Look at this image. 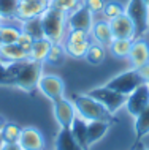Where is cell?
Masks as SVG:
<instances>
[{
	"mask_svg": "<svg viewBox=\"0 0 149 150\" xmlns=\"http://www.w3.org/2000/svg\"><path fill=\"white\" fill-rule=\"evenodd\" d=\"M71 101L75 104L76 114L79 117H83L86 122L103 120V122H108V123L118 122L114 114H111L103 104H100L95 98H92L89 93H76V95L71 96Z\"/></svg>",
	"mask_w": 149,
	"mask_h": 150,
	"instance_id": "obj_1",
	"label": "cell"
},
{
	"mask_svg": "<svg viewBox=\"0 0 149 150\" xmlns=\"http://www.w3.org/2000/svg\"><path fill=\"white\" fill-rule=\"evenodd\" d=\"M40 18H41L45 38H48L51 43H63L67 33V13L49 5Z\"/></svg>",
	"mask_w": 149,
	"mask_h": 150,
	"instance_id": "obj_2",
	"label": "cell"
},
{
	"mask_svg": "<svg viewBox=\"0 0 149 150\" xmlns=\"http://www.w3.org/2000/svg\"><path fill=\"white\" fill-rule=\"evenodd\" d=\"M43 76V63L35 60H22L19 62V70L14 78L13 87H18L24 92H34L38 86V81Z\"/></svg>",
	"mask_w": 149,
	"mask_h": 150,
	"instance_id": "obj_3",
	"label": "cell"
},
{
	"mask_svg": "<svg viewBox=\"0 0 149 150\" xmlns=\"http://www.w3.org/2000/svg\"><path fill=\"white\" fill-rule=\"evenodd\" d=\"M143 82H144V81H143L141 76H140L138 70L130 68V70L119 73L118 76H114L113 79H110L105 86L127 96V95H130L135 88H138Z\"/></svg>",
	"mask_w": 149,
	"mask_h": 150,
	"instance_id": "obj_4",
	"label": "cell"
},
{
	"mask_svg": "<svg viewBox=\"0 0 149 150\" xmlns=\"http://www.w3.org/2000/svg\"><path fill=\"white\" fill-rule=\"evenodd\" d=\"M89 95L92 98L97 100L100 104H103L111 114H116L118 111H120V109L125 106V101H127L125 95L113 90V88L106 87V86H100V87L92 88L89 92Z\"/></svg>",
	"mask_w": 149,
	"mask_h": 150,
	"instance_id": "obj_5",
	"label": "cell"
},
{
	"mask_svg": "<svg viewBox=\"0 0 149 150\" xmlns=\"http://www.w3.org/2000/svg\"><path fill=\"white\" fill-rule=\"evenodd\" d=\"M125 14L133 21L136 27V35H144L149 25V8L144 0H128L125 6Z\"/></svg>",
	"mask_w": 149,
	"mask_h": 150,
	"instance_id": "obj_6",
	"label": "cell"
},
{
	"mask_svg": "<svg viewBox=\"0 0 149 150\" xmlns=\"http://www.w3.org/2000/svg\"><path fill=\"white\" fill-rule=\"evenodd\" d=\"M94 22L95 14L86 6V3H83L75 11L67 14V30H84L91 33Z\"/></svg>",
	"mask_w": 149,
	"mask_h": 150,
	"instance_id": "obj_7",
	"label": "cell"
},
{
	"mask_svg": "<svg viewBox=\"0 0 149 150\" xmlns=\"http://www.w3.org/2000/svg\"><path fill=\"white\" fill-rule=\"evenodd\" d=\"M52 112H54V119L60 128H70L75 117L78 115L73 101L67 100L65 96H60V98L52 101Z\"/></svg>",
	"mask_w": 149,
	"mask_h": 150,
	"instance_id": "obj_8",
	"label": "cell"
},
{
	"mask_svg": "<svg viewBox=\"0 0 149 150\" xmlns=\"http://www.w3.org/2000/svg\"><path fill=\"white\" fill-rule=\"evenodd\" d=\"M148 106H149V84L143 82L130 95H127V101L124 108L127 109V112L132 117H136L141 114Z\"/></svg>",
	"mask_w": 149,
	"mask_h": 150,
	"instance_id": "obj_9",
	"label": "cell"
},
{
	"mask_svg": "<svg viewBox=\"0 0 149 150\" xmlns=\"http://www.w3.org/2000/svg\"><path fill=\"white\" fill-rule=\"evenodd\" d=\"M37 90L41 92L48 100L54 101V100L60 98V96H63V93H65V82L57 74H49V73L45 74L43 73V76L38 81Z\"/></svg>",
	"mask_w": 149,
	"mask_h": 150,
	"instance_id": "obj_10",
	"label": "cell"
},
{
	"mask_svg": "<svg viewBox=\"0 0 149 150\" xmlns=\"http://www.w3.org/2000/svg\"><path fill=\"white\" fill-rule=\"evenodd\" d=\"M49 6L48 0H19L16 21L22 22L32 18H40Z\"/></svg>",
	"mask_w": 149,
	"mask_h": 150,
	"instance_id": "obj_11",
	"label": "cell"
},
{
	"mask_svg": "<svg viewBox=\"0 0 149 150\" xmlns=\"http://www.w3.org/2000/svg\"><path fill=\"white\" fill-rule=\"evenodd\" d=\"M19 145L24 150H45L46 141L43 133L35 127H26L22 128L21 137H19Z\"/></svg>",
	"mask_w": 149,
	"mask_h": 150,
	"instance_id": "obj_12",
	"label": "cell"
},
{
	"mask_svg": "<svg viewBox=\"0 0 149 150\" xmlns=\"http://www.w3.org/2000/svg\"><path fill=\"white\" fill-rule=\"evenodd\" d=\"M110 24H111V32L114 38H125V40L136 38V27H135L133 21L125 13L110 21Z\"/></svg>",
	"mask_w": 149,
	"mask_h": 150,
	"instance_id": "obj_13",
	"label": "cell"
},
{
	"mask_svg": "<svg viewBox=\"0 0 149 150\" xmlns=\"http://www.w3.org/2000/svg\"><path fill=\"white\" fill-rule=\"evenodd\" d=\"M91 38H92V43L102 44L105 47L110 46L113 43V40H114L110 21H106V19H103V18L95 19L94 25H92V29H91Z\"/></svg>",
	"mask_w": 149,
	"mask_h": 150,
	"instance_id": "obj_14",
	"label": "cell"
},
{
	"mask_svg": "<svg viewBox=\"0 0 149 150\" xmlns=\"http://www.w3.org/2000/svg\"><path fill=\"white\" fill-rule=\"evenodd\" d=\"M128 62L135 70H138L140 67H143L146 62H149V44L143 38L133 40L130 54H128Z\"/></svg>",
	"mask_w": 149,
	"mask_h": 150,
	"instance_id": "obj_15",
	"label": "cell"
},
{
	"mask_svg": "<svg viewBox=\"0 0 149 150\" xmlns=\"http://www.w3.org/2000/svg\"><path fill=\"white\" fill-rule=\"evenodd\" d=\"M29 59V52L24 51L18 43L13 44H2L0 46V60L5 63H14V62H22Z\"/></svg>",
	"mask_w": 149,
	"mask_h": 150,
	"instance_id": "obj_16",
	"label": "cell"
},
{
	"mask_svg": "<svg viewBox=\"0 0 149 150\" xmlns=\"http://www.w3.org/2000/svg\"><path fill=\"white\" fill-rule=\"evenodd\" d=\"M70 131L73 134L75 141L78 142L84 150H89L91 144H89V137H87V122L83 119V117L76 115L73 123L70 125Z\"/></svg>",
	"mask_w": 149,
	"mask_h": 150,
	"instance_id": "obj_17",
	"label": "cell"
},
{
	"mask_svg": "<svg viewBox=\"0 0 149 150\" xmlns=\"http://www.w3.org/2000/svg\"><path fill=\"white\" fill-rule=\"evenodd\" d=\"M54 150H84V149L75 141L70 128H60L54 141Z\"/></svg>",
	"mask_w": 149,
	"mask_h": 150,
	"instance_id": "obj_18",
	"label": "cell"
},
{
	"mask_svg": "<svg viewBox=\"0 0 149 150\" xmlns=\"http://www.w3.org/2000/svg\"><path fill=\"white\" fill-rule=\"evenodd\" d=\"M108 122L103 120H89L87 122V137H89V144L94 145L95 142H98L100 139H103L106 136L108 129H110Z\"/></svg>",
	"mask_w": 149,
	"mask_h": 150,
	"instance_id": "obj_19",
	"label": "cell"
},
{
	"mask_svg": "<svg viewBox=\"0 0 149 150\" xmlns=\"http://www.w3.org/2000/svg\"><path fill=\"white\" fill-rule=\"evenodd\" d=\"M51 46H52V43L48 38H38V40H35L34 46H32V49L29 52V59L30 60H35V62L45 63L48 54H49Z\"/></svg>",
	"mask_w": 149,
	"mask_h": 150,
	"instance_id": "obj_20",
	"label": "cell"
},
{
	"mask_svg": "<svg viewBox=\"0 0 149 150\" xmlns=\"http://www.w3.org/2000/svg\"><path fill=\"white\" fill-rule=\"evenodd\" d=\"M133 40H125V38H114L113 43L108 46V51L113 54L116 59H128Z\"/></svg>",
	"mask_w": 149,
	"mask_h": 150,
	"instance_id": "obj_21",
	"label": "cell"
},
{
	"mask_svg": "<svg viewBox=\"0 0 149 150\" xmlns=\"http://www.w3.org/2000/svg\"><path fill=\"white\" fill-rule=\"evenodd\" d=\"M21 22L18 25L14 24H10V22H3L0 25V40H2L3 44H13V43H18V38L21 35Z\"/></svg>",
	"mask_w": 149,
	"mask_h": 150,
	"instance_id": "obj_22",
	"label": "cell"
},
{
	"mask_svg": "<svg viewBox=\"0 0 149 150\" xmlns=\"http://www.w3.org/2000/svg\"><path fill=\"white\" fill-rule=\"evenodd\" d=\"M135 139L136 142L143 139L144 136L149 134V106L144 109L140 115L135 117Z\"/></svg>",
	"mask_w": 149,
	"mask_h": 150,
	"instance_id": "obj_23",
	"label": "cell"
},
{
	"mask_svg": "<svg viewBox=\"0 0 149 150\" xmlns=\"http://www.w3.org/2000/svg\"><path fill=\"white\" fill-rule=\"evenodd\" d=\"M21 29H22V32H26V33L32 35L35 40L45 38L41 18H32V19H27V21H22V22H21Z\"/></svg>",
	"mask_w": 149,
	"mask_h": 150,
	"instance_id": "obj_24",
	"label": "cell"
},
{
	"mask_svg": "<svg viewBox=\"0 0 149 150\" xmlns=\"http://www.w3.org/2000/svg\"><path fill=\"white\" fill-rule=\"evenodd\" d=\"M92 41H83V43H70V41H63V49H65L67 55L73 59H84L87 54V49H89Z\"/></svg>",
	"mask_w": 149,
	"mask_h": 150,
	"instance_id": "obj_25",
	"label": "cell"
},
{
	"mask_svg": "<svg viewBox=\"0 0 149 150\" xmlns=\"http://www.w3.org/2000/svg\"><path fill=\"white\" fill-rule=\"evenodd\" d=\"M106 49L108 47L102 46V44H97V43H91L89 49H87V54H86V59L87 63L91 65H100L106 57Z\"/></svg>",
	"mask_w": 149,
	"mask_h": 150,
	"instance_id": "obj_26",
	"label": "cell"
},
{
	"mask_svg": "<svg viewBox=\"0 0 149 150\" xmlns=\"http://www.w3.org/2000/svg\"><path fill=\"white\" fill-rule=\"evenodd\" d=\"M65 57H67V52H65V49H63V44L62 43H52V46L49 49V54H48L45 63L59 67V65L63 63Z\"/></svg>",
	"mask_w": 149,
	"mask_h": 150,
	"instance_id": "obj_27",
	"label": "cell"
},
{
	"mask_svg": "<svg viewBox=\"0 0 149 150\" xmlns=\"http://www.w3.org/2000/svg\"><path fill=\"white\" fill-rule=\"evenodd\" d=\"M19 0H0V13H2L3 22L16 21Z\"/></svg>",
	"mask_w": 149,
	"mask_h": 150,
	"instance_id": "obj_28",
	"label": "cell"
},
{
	"mask_svg": "<svg viewBox=\"0 0 149 150\" xmlns=\"http://www.w3.org/2000/svg\"><path fill=\"white\" fill-rule=\"evenodd\" d=\"M125 13V6L122 5L120 2L118 0H108L106 5L103 8V19H106V21H113V19L119 18L120 14Z\"/></svg>",
	"mask_w": 149,
	"mask_h": 150,
	"instance_id": "obj_29",
	"label": "cell"
},
{
	"mask_svg": "<svg viewBox=\"0 0 149 150\" xmlns=\"http://www.w3.org/2000/svg\"><path fill=\"white\" fill-rule=\"evenodd\" d=\"M21 133H22V127H19L14 122H6V125L3 127L0 134H2L5 142H18L19 137H21Z\"/></svg>",
	"mask_w": 149,
	"mask_h": 150,
	"instance_id": "obj_30",
	"label": "cell"
},
{
	"mask_svg": "<svg viewBox=\"0 0 149 150\" xmlns=\"http://www.w3.org/2000/svg\"><path fill=\"white\" fill-rule=\"evenodd\" d=\"M84 3V0H49V5L57 8V10L63 11V13H71L75 11L78 6H81Z\"/></svg>",
	"mask_w": 149,
	"mask_h": 150,
	"instance_id": "obj_31",
	"label": "cell"
},
{
	"mask_svg": "<svg viewBox=\"0 0 149 150\" xmlns=\"http://www.w3.org/2000/svg\"><path fill=\"white\" fill-rule=\"evenodd\" d=\"M63 41H70V43L91 41V33L89 32H84V30H67Z\"/></svg>",
	"mask_w": 149,
	"mask_h": 150,
	"instance_id": "obj_32",
	"label": "cell"
},
{
	"mask_svg": "<svg viewBox=\"0 0 149 150\" xmlns=\"http://www.w3.org/2000/svg\"><path fill=\"white\" fill-rule=\"evenodd\" d=\"M34 41H35V38L32 35L26 33V32H21V35H19V38H18V44L27 52H30L32 46H34Z\"/></svg>",
	"mask_w": 149,
	"mask_h": 150,
	"instance_id": "obj_33",
	"label": "cell"
},
{
	"mask_svg": "<svg viewBox=\"0 0 149 150\" xmlns=\"http://www.w3.org/2000/svg\"><path fill=\"white\" fill-rule=\"evenodd\" d=\"M84 3H86V6L89 8L94 14H100V13H103L106 0H84Z\"/></svg>",
	"mask_w": 149,
	"mask_h": 150,
	"instance_id": "obj_34",
	"label": "cell"
},
{
	"mask_svg": "<svg viewBox=\"0 0 149 150\" xmlns=\"http://www.w3.org/2000/svg\"><path fill=\"white\" fill-rule=\"evenodd\" d=\"M6 67H8V63H5L3 60H0V86H8Z\"/></svg>",
	"mask_w": 149,
	"mask_h": 150,
	"instance_id": "obj_35",
	"label": "cell"
},
{
	"mask_svg": "<svg viewBox=\"0 0 149 150\" xmlns=\"http://www.w3.org/2000/svg\"><path fill=\"white\" fill-rule=\"evenodd\" d=\"M138 73H140V76L143 78L144 82L149 84V62H146L143 67H140V68H138Z\"/></svg>",
	"mask_w": 149,
	"mask_h": 150,
	"instance_id": "obj_36",
	"label": "cell"
},
{
	"mask_svg": "<svg viewBox=\"0 0 149 150\" xmlns=\"http://www.w3.org/2000/svg\"><path fill=\"white\" fill-rule=\"evenodd\" d=\"M2 150H24V149L19 145V142H5Z\"/></svg>",
	"mask_w": 149,
	"mask_h": 150,
	"instance_id": "obj_37",
	"label": "cell"
},
{
	"mask_svg": "<svg viewBox=\"0 0 149 150\" xmlns=\"http://www.w3.org/2000/svg\"><path fill=\"white\" fill-rule=\"evenodd\" d=\"M5 125H6V120L3 119L2 115H0V133H2V129H3V127H5Z\"/></svg>",
	"mask_w": 149,
	"mask_h": 150,
	"instance_id": "obj_38",
	"label": "cell"
},
{
	"mask_svg": "<svg viewBox=\"0 0 149 150\" xmlns=\"http://www.w3.org/2000/svg\"><path fill=\"white\" fill-rule=\"evenodd\" d=\"M3 144H5V141H3V137H2V134H0V150H2V147H3Z\"/></svg>",
	"mask_w": 149,
	"mask_h": 150,
	"instance_id": "obj_39",
	"label": "cell"
},
{
	"mask_svg": "<svg viewBox=\"0 0 149 150\" xmlns=\"http://www.w3.org/2000/svg\"><path fill=\"white\" fill-rule=\"evenodd\" d=\"M133 150H149V149H146V147H143V145H138L136 149H133Z\"/></svg>",
	"mask_w": 149,
	"mask_h": 150,
	"instance_id": "obj_40",
	"label": "cell"
},
{
	"mask_svg": "<svg viewBox=\"0 0 149 150\" xmlns=\"http://www.w3.org/2000/svg\"><path fill=\"white\" fill-rule=\"evenodd\" d=\"M3 24V18H2V13H0V25Z\"/></svg>",
	"mask_w": 149,
	"mask_h": 150,
	"instance_id": "obj_41",
	"label": "cell"
},
{
	"mask_svg": "<svg viewBox=\"0 0 149 150\" xmlns=\"http://www.w3.org/2000/svg\"><path fill=\"white\" fill-rule=\"evenodd\" d=\"M144 3H146V5H148V8H149V0H144Z\"/></svg>",
	"mask_w": 149,
	"mask_h": 150,
	"instance_id": "obj_42",
	"label": "cell"
},
{
	"mask_svg": "<svg viewBox=\"0 0 149 150\" xmlns=\"http://www.w3.org/2000/svg\"><path fill=\"white\" fill-rule=\"evenodd\" d=\"M2 44H3V43H2V40H0V46H2Z\"/></svg>",
	"mask_w": 149,
	"mask_h": 150,
	"instance_id": "obj_43",
	"label": "cell"
},
{
	"mask_svg": "<svg viewBox=\"0 0 149 150\" xmlns=\"http://www.w3.org/2000/svg\"><path fill=\"white\" fill-rule=\"evenodd\" d=\"M148 32H149V25H148Z\"/></svg>",
	"mask_w": 149,
	"mask_h": 150,
	"instance_id": "obj_44",
	"label": "cell"
},
{
	"mask_svg": "<svg viewBox=\"0 0 149 150\" xmlns=\"http://www.w3.org/2000/svg\"><path fill=\"white\" fill-rule=\"evenodd\" d=\"M48 2H49V0H48Z\"/></svg>",
	"mask_w": 149,
	"mask_h": 150,
	"instance_id": "obj_45",
	"label": "cell"
}]
</instances>
